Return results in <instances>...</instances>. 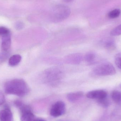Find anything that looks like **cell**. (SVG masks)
<instances>
[{"label":"cell","instance_id":"obj_16","mask_svg":"<svg viewBox=\"0 0 121 121\" xmlns=\"http://www.w3.org/2000/svg\"><path fill=\"white\" fill-rule=\"evenodd\" d=\"M111 35L113 36H118L121 35V24L117 26L111 31Z\"/></svg>","mask_w":121,"mask_h":121},{"label":"cell","instance_id":"obj_8","mask_svg":"<svg viewBox=\"0 0 121 121\" xmlns=\"http://www.w3.org/2000/svg\"><path fill=\"white\" fill-rule=\"evenodd\" d=\"M107 93L104 90H98L89 92L86 96L89 99H96L97 100L107 97Z\"/></svg>","mask_w":121,"mask_h":121},{"label":"cell","instance_id":"obj_2","mask_svg":"<svg viewBox=\"0 0 121 121\" xmlns=\"http://www.w3.org/2000/svg\"><path fill=\"white\" fill-rule=\"evenodd\" d=\"M64 72L60 68L52 67L47 69L43 74V82L47 85L56 86L60 84L64 77Z\"/></svg>","mask_w":121,"mask_h":121},{"label":"cell","instance_id":"obj_10","mask_svg":"<svg viewBox=\"0 0 121 121\" xmlns=\"http://www.w3.org/2000/svg\"><path fill=\"white\" fill-rule=\"evenodd\" d=\"M11 45V35H7L2 38L1 42V51L8 52Z\"/></svg>","mask_w":121,"mask_h":121},{"label":"cell","instance_id":"obj_3","mask_svg":"<svg viewBox=\"0 0 121 121\" xmlns=\"http://www.w3.org/2000/svg\"><path fill=\"white\" fill-rule=\"evenodd\" d=\"M71 10L69 8L63 4L56 5L52 8L50 14V18L52 22H59L69 16Z\"/></svg>","mask_w":121,"mask_h":121},{"label":"cell","instance_id":"obj_24","mask_svg":"<svg viewBox=\"0 0 121 121\" xmlns=\"http://www.w3.org/2000/svg\"><path fill=\"white\" fill-rule=\"evenodd\" d=\"M34 121H46L44 119H43L40 118H36L35 120Z\"/></svg>","mask_w":121,"mask_h":121},{"label":"cell","instance_id":"obj_11","mask_svg":"<svg viewBox=\"0 0 121 121\" xmlns=\"http://www.w3.org/2000/svg\"><path fill=\"white\" fill-rule=\"evenodd\" d=\"M84 93L82 91L69 93L67 95V98L70 102H74L79 100L83 97Z\"/></svg>","mask_w":121,"mask_h":121},{"label":"cell","instance_id":"obj_7","mask_svg":"<svg viewBox=\"0 0 121 121\" xmlns=\"http://www.w3.org/2000/svg\"><path fill=\"white\" fill-rule=\"evenodd\" d=\"M82 55L80 53L71 54L66 56L65 58V62L72 65H78L84 59Z\"/></svg>","mask_w":121,"mask_h":121},{"label":"cell","instance_id":"obj_14","mask_svg":"<svg viewBox=\"0 0 121 121\" xmlns=\"http://www.w3.org/2000/svg\"><path fill=\"white\" fill-rule=\"evenodd\" d=\"M113 101L117 104H121V92L117 90L113 91L111 94Z\"/></svg>","mask_w":121,"mask_h":121},{"label":"cell","instance_id":"obj_4","mask_svg":"<svg viewBox=\"0 0 121 121\" xmlns=\"http://www.w3.org/2000/svg\"><path fill=\"white\" fill-rule=\"evenodd\" d=\"M93 72L95 75L97 76H109L115 74L116 70L112 64L105 62L96 66L93 70Z\"/></svg>","mask_w":121,"mask_h":121},{"label":"cell","instance_id":"obj_23","mask_svg":"<svg viewBox=\"0 0 121 121\" xmlns=\"http://www.w3.org/2000/svg\"><path fill=\"white\" fill-rule=\"evenodd\" d=\"M24 24L22 22H18L16 25V28L17 30H21L24 27Z\"/></svg>","mask_w":121,"mask_h":121},{"label":"cell","instance_id":"obj_5","mask_svg":"<svg viewBox=\"0 0 121 121\" xmlns=\"http://www.w3.org/2000/svg\"><path fill=\"white\" fill-rule=\"evenodd\" d=\"M21 113L20 119L21 121H34L35 116L33 113L30 107L25 104L19 108Z\"/></svg>","mask_w":121,"mask_h":121},{"label":"cell","instance_id":"obj_6","mask_svg":"<svg viewBox=\"0 0 121 121\" xmlns=\"http://www.w3.org/2000/svg\"><path fill=\"white\" fill-rule=\"evenodd\" d=\"M66 111L65 104L62 101H58L55 103L50 109V115L54 117L61 116Z\"/></svg>","mask_w":121,"mask_h":121},{"label":"cell","instance_id":"obj_20","mask_svg":"<svg viewBox=\"0 0 121 121\" xmlns=\"http://www.w3.org/2000/svg\"><path fill=\"white\" fill-rule=\"evenodd\" d=\"M9 55V52L1 51L0 53V61H5L8 58Z\"/></svg>","mask_w":121,"mask_h":121},{"label":"cell","instance_id":"obj_19","mask_svg":"<svg viewBox=\"0 0 121 121\" xmlns=\"http://www.w3.org/2000/svg\"><path fill=\"white\" fill-rule=\"evenodd\" d=\"M115 63L117 67L121 69V52L118 53L115 56Z\"/></svg>","mask_w":121,"mask_h":121},{"label":"cell","instance_id":"obj_22","mask_svg":"<svg viewBox=\"0 0 121 121\" xmlns=\"http://www.w3.org/2000/svg\"><path fill=\"white\" fill-rule=\"evenodd\" d=\"M5 101V96L2 92L0 91V106L2 105Z\"/></svg>","mask_w":121,"mask_h":121},{"label":"cell","instance_id":"obj_12","mask_svg":"<svg viewBox=\"0 0 121 121\" xmlns=\"http://www.w3.org/2000/svg\"><path fill=\"white\" fill-rule=\"evenodd\" d=\"M84 59L89 65H92L96 62L97 56L94 52H90L85 55Z\"/></svg>","mask_w":121,"mask_h":121},{"label":"cell","instance_id":"obj_9","mask_svg":"<svg viewBox=\"0 0 121 121\" xmlns=\"http://www.w3.org/2000/svg\"><path fill=\"white\" fill-rule=\"evenodd\" d=\"M13 115L9 109H5L0 111V121H11Z\"/></svg>","mask_w":121,"mask_h":121},{"label":"cell","instance_id":"obj_21","mask_svg":"<svg viewBox=\"0 0 121 121\" xmlns=\"http://www.w3.org/2000/svg\"><path fill=\"white\" fill-rule=\"evenodd\" d=\"M107 97L98 100V103L102 106L107 107L109 105V101Z\"/></svg>","mask_w":121,"mask_h":121},{"label":"cell","instance_id":"obj_15","mask_svg":"<svg viewBox=\"0 0 121 121\" xmlns=\"http://www.w3.org/2000/svg\"><path fill=\"white\" fill-rule=\"evenodd\" d=\"M121 11L119 9H116L110 11L108 14V17L110 18H115L118 17L121 15Z\"/></svg>","mask_w":121,"mask_h":121},{"label":"cell","instance_id":"obj_25","mask_svg":"<svg viewBox=\"0 0 121 121\" xmlns=\"http://www.w3.org/2000/svg\"><path fill=\"white\" fill-rule=\"evenodd\" d=\"M73 0H63L64 1H65V3H69V2H71Z\"/></svg>","mask_w":121,"mask_h":121},{"label":"cell","instance_id":"obj_17","mask_svg":"<svg viewBox=\"0 0 121 121\" xmlns=\"http://www.w3.org/2000/svg\"><path fill=\"white\" fill-rule=\"evenodd\" d=\"M10 35V30L5 27H0V37H3Z\"/></svg>","mask_w":121,"mask_h":121},{"label":"cell","instance_id":"obj_18","mask_svg":"<svg viewBox=\"0 0 121 121\" xmlns=\"http://www.w3.org/2000/svg\"><path fill=\"white\" fill-rule=\"evenodd\" d=\"M104 47L106 49L108 50H113L115 49L116 45L113 40H107L104 44Z\"/></svg>","mask_w":121,"mask_h":121},{"label":"cell","instance_id":"obj_1","mask_svg":"<svg viewBox=\"0 0 121 121\" xmlns=\"http://www.w3.org/2000/svg\"><path fill=\"white\" fill-rule=\"evenodd\" d=\"M6 94L24 97L30 92V89L25 81L22 79H16L8 81L4 85Z\"/></svg>","mask_w":121,"mask_h":121},{"label":"cell","instance_id":"obj_13","mask_svg":"<svg viewBox=\"0 0 121 121\" xmlns=\"http://www.w3.org/2000/svg\"><path fill=\"white\" fill-rule=\"evenodd\" d=\"M22 57L20 55H13L10 57L9 60V64L10 66L13 67L17 65L21 61Z\"/></svg>","mask_w":121,"mask_h":121}]
</instances>
